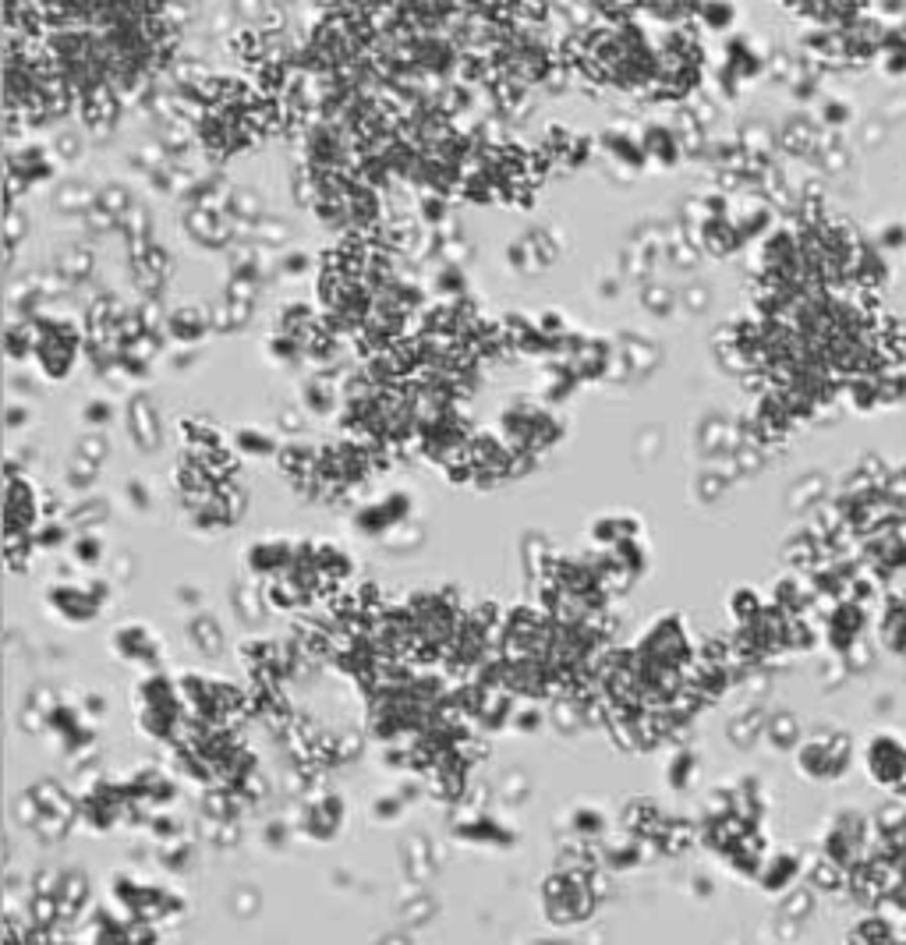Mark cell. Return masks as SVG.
I'll return each instance as SVG.
<instances>
[{"instance_id": "6da1fadb", "label": "cell", "mask_w": 906, "mask_h": 945, "mask_svg": "<svg viewBox=\"0 0 906 945\" xmlns=\"http://www.w3.org/2000/svg\"><path fill=\"white\" fill-rule=\"evenodd\" d=\"M46 606L53 617H61L64 624H93L103 606H107V592L96 588H82V585H50L46 588Z\"/></svg>"}, {"instance_id": "7a4b0ae2", "label": "cell", "mask_w": 906, "mask_h": 945, "mask_svg": "<svg viewBox=\"0 0 906 945\" xmlns=\"http://www.w3.org/2000/svg\"><path fill=\"white\" fill-rule=\"evenodd\" d=\"M110 651L121 662L152 669L156 666V655H159V641L152 637V630L146 624H121L117 634H110Z\"/></svg>"}, {"instance_id": "3957f363", "label": "cell", "mask_w": 906, "mask_h": 945, "mask_svg": "<svg viewBox=\"0 0 906 945\" xmlns=\"http://www.w3.org/2000/svg\"><path fill=\"white\" fill-rule=\"evenodd\" d=\"M691 769H694V755H676L673 758V765H669V783L676 789H684L687 783H691Z\"/></svg>"}]
</instances>
